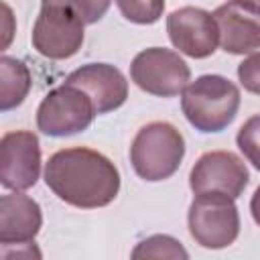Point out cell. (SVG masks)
<instances>
[{
	"label": "cell",
	"mask_w": 260,
	"mask_h": 260,
	"mask_svg": "<svg viewBox=\"0 0 260 260\" xmlns=\"http://www.w3.org/2000/svg\"><path fill=\"white\" fill-rule=\"evenodd\" d=\"M47 187L65 203L81 209L110 205L120 191V173L98 150L75 146L49 156L45 165Z\"/></svg>",
	"instance_id": "cell-1"
},
{
	"label": "cell",
	"mask_w": 260,
	"mask_h": 260,
	"mask_svg": "<svg viewBox=\"0 0 260 260\" xmlns=\"http://www.w3.org/2000/svg\"><path fill=\"white\" fill-rule=\"evenodd\" d=\"M187 122L199 132H221L240 108V89L223 75H201L181 91Z\"/></svg>",
	"instance_id": "cell-2"
},
{
	"label": "cell",
	"mask_w": 260,
	"mask_h": 260,
	"mask_svg": "<svg viewBox=\"0 0 260 260\" xmlns=\"http://www.w3.org/2000/svg\"><path fill=\"white\" fill-rule=\"evenodd\" d=\"M185 156L183 134L169 122H150L142 126L130 146L134 173L144 181H165L177 173Z\"/></svg>",
	"instance_id": "cell-3"
},
{
	"label": "cell",
	"mask_w": 260,
	"mask_h": 260,
	"mask_svg": "<svg viewBox=\"0 0 260 260\" xmlns=\"http://www.w3.org/2000/svg\"><path fill=\"white\" fill-rule=\"evenodd\" d=\"M191 238L209 250H221L236 242L240 234V213L232 197L225 195H197L189 205Z\"/></svg>",
	"instance_id": "cell-4"
},
{
	"label": "cell",
	"mask_w": 260,
	"mask_h": 260,
	"mask_svg": "<svg viewBox=\"0 0 260 260\" xmlns=\"http://www.w3.org/2000/svg\"><path fill=\"white\" fill-rule=\"evenodd\" d=\"M98 116L91 98L69 83L53 87L37 110V126L47 136H71L83 132Z\"/></svg>",
	"instance_id": "cell-5"
},
{
	"label": "cell",
	"mask_w": 260,
	"mask_h": 260,
	"mask_svg": "<svg viewBox=\"0 0 260 260\" xmlns=\"http://www.w3.org/2000/svg\"><path fill=\"white\" fill-rule=\"evenodd\" d=\"M81 16L63 4H43L32 26V47L47 59H69L83 45Z\"/></svg>",
	"instance_id": "cell-6"
},
{
	"label": "cell",
	"mask_w": 260,
	"mask_h": 260,
	"mask_svg": "<svg viewBox=\"0 0 260 260\" xmlns=\"http://www.w3.org/2000/svg\"><path fill=\"white\" fill-rule=\"evenodd\" d=\"M130 77L146 93L173 98L185 89L191 69L179 57V53L165 47H150L132 59Z\"/></svg>",
	"instance_id": "cell-7"
},
{
	"label": "cell",
	"mask_w": 260,
	"mask_h": 260,
	"mask_svg": "<svg viewBox=\"0 0 260 260\" xmlns=\"http://www.w3.org/2000/svg\"><path fill=\"white\" fill-rule=\"evenodd\" d=\"M250 181L244 160L230 150H211L197 158L189 173V185L195 195H225L238 199Z\"/></svg>",
	"instance_id": "cell-8"
},
{
	"label": "cell",
	"mask_w": 260,
	"mask_h": 260,
	"mask_svg": "<svg viewBox=\"0 0 260 260\" xmlns=\"http://www.w3.org/2000/svg\"><path fill=\"white\" fill-rule=\"evenodd\" d=\"M41 146L28 130L6 132L0 140V183L12 191H24L39 181Z\"/></svg>",
	"instance_id": "cell-9"
},
{
	"label": "cell",
	"mask_w": 260,
	"mask_h": 260,
	"mask_svg": "<svg viewBox=\"0 0 260 260\" xmlns=\"http://www.w3.org/2000/svg\"><path fill=\"white\" fill-rule=\"evenodd\" d=\"M167 32L175 49L193 59L213 55L219 43V30L213 14L195 6L173 10L167 16Z\"/></svg>",
	"instance_id": "cell-10"
},
{
	"label": "cell",
	"mask_w": 260,
	"mask_h": 260,
	"mask_svg": "<svg viewBox=\"0 0 260 260\" xmlns=\"http://www.w3.org/2000/svg\"><path fill=\"white\" fill-rule=\"evenodd\" d=\"M213 18L219 30V45L225 53L244 55L260 49V6L230 0L215 8Z\"/></svg>",
	"instance_id": "cell-11"
},
{
	"label": "cell",
	"mask_w": 260,
	"mask_h": 260,
	"mask_svg": "<svg viewBox=\"0 0 260 260\" xmlns=\"http://www.w3.org/2000/svg\"><path fill=\"white\" fill-rule=\"evenodd\" d=\"M65 83L83 89L93 106L98 116L118 110L128 98V81L122 71L108 63H87L75 71H71Z\"/></svg>",
	"instance_id": "cell-12"
},
{
	"label": "cell",
	"mask_w": 260,
	"mask_h": 260,
	"mask_svg": "<svg viewBox=\"0 0 260 260\" xmlns=\"http://www.w3.org/2000/svg\"><path fill=\"white\" fill-rule=\"evenodd\" d=\"M43 225L39 203L22 193H8L0 197V242L30 244Z\"/></svg>",
	"instance_id": "cell-13"
},
{
	"label": "cell",
	"mask_w": 260,
	"mask_h": 260,
	"mask_svg": "<svg viewBox=\"0 0 260 260\" xmlns=\"http://www.w3.org/2000/svg\"><path fill=\"white\" fill-rule=\"evenodd\" d=\"M30 89V71L28 67L8 55L0 57V110H14L24 102Z\"/></svg>",
	"instance_id": "cell-14"
},
{
	"label": "cell",
	"mask_w": 260,
	"mask_h": 260,
	"mask_svg": "<svg viewBox=\"0 0 260 260\" xmlns=\"http://www.w3.org/2000/svg\"><path fill=\"white\" fill-rule=\"evenodd\" d=\"M132 258H181V260H187L189 254L181 246V242H177L175 238L156 234V236L142 240L132 250Z\"/></svg>",
	"instance_id": "cell-15"
},
{
	"label": "cell",
	"mask_w": 260,
	"mask_h": 260,
	"mask_svg": "<svg viewBox=\"0 0 260 260\" xmlns=\"http://www.w3.org/2000/svg\"><path fill=\"white\" fill-rule=\"evenodd\" d=\"M122 16L136 24H152L162 16L165 0H116Z\"/></svg>",
	"instance_id": "cell-16"
},
{
	"label": "cell",
	"mask_w": 260,
	"mask_h": 260,
	"mask_svg": "<svg viewBox=\"0 0 260 260\" xmlns=\"http://www.w3.org/2000/svg\"><path fill=\"white\" fill-rule=\"evenodd\" d=\"M238 148L244 152L248 162L260 171V114L250 116L238 130Z\"/></svg>",
	"instance_id": "cell-17"
},
{
	"label": "cell",
	"mask_w": 260,
	"mask_h": 260,
	"mask_svg": "<svg viewBox=\"0 0 260 260\" xmlns=\"http://www.w3.org/2000/svg\"><path fill=\"white\" fill-rule=\"evenodd\" d=\"M43 4H63L75 10L85 24L98 22L110 8L112 0H43Z\"/></svg>",
	"instance_id": "cell-18"
},
{
	"label": "cell",
	"mask_w": 260,
	"mask_h": 260,
	"mask_svg": "<svg viewBox=\"0 0 260 260\" xmlns=\"http://www.w3.org/2000/svg\"><path fill=\"white\" fill-rule=\"evenodd\" d=\"M238 79L246 91L260 95V53L246 57L238 65Z\"/></svg>",
	"instance_id": "cell-19"
},
{
	"label": "cell",
	"mask_w": 260,
	"mask_h": 260,
	"mask_svg": "<svg viewBox=\"0 0 260 260\" xmlns=\"http://www.w3.org/2000/svg\"><path fill=\"white\" fill-rule=\"evenodd\" d=\"M250 211H252V217H254V221L260 225V187L254 191V195H252V201H250Z\"/></svg>",
	"instance_id": "cell-20"
},
{
	"label": "cell",
	"mask_w": 260,
	"mask_h": 260,
	"mask_svg": "<svg viewBox=\"0 0 260 260\" xmlns=\"http://www.w3.org/2000/svg\"><path fill=\"white\" fill-rule=\"evenodd\" d=\"M244 2H250V4H256V6H260V0H244Z\"/></svg>",
	"instance_id": "cell-21"
}]
</instances>
